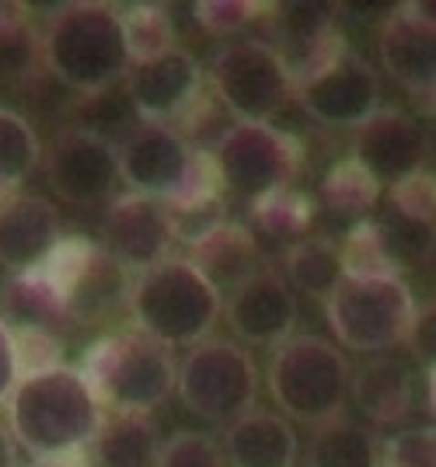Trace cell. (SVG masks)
Masks as SVG:
<instances>
[{
	"label": "cell",
	"mask_w": 436,
	"mask_h": 467,
	"mask_svg": "<svg viewBox=\"0 0 436 467\" xmlns=\"http://www.w3.org/2000/svg\"><path fill=\"white\" fill-rule=\"evenodd\" d=\"M7 432L32 461H70L91 447L105 409L78 367L21 377L7 398Z\"/></svg>",
	"instance_id": "obj_1"
},
{
	"label": "cell",
	"mask_w": 436,
	"mask_h": 467,
	"mask_svg": "<svg viewBox=\"0 0 436 467\" xmlns=\"http://www.w3.org/2000/svg\"><path fill=\"white\" fill-rule=\"evenodd\" d=\"M42 67L78 95L112 91L130 70L122 11L101 0H74L53 11L39 32Z\"/></svg>",
	"instance_id": "obj_2"
},
{
	"label": "cell",
	"mask_w": 436,
	"mask_h": 467,
	"mask_svg": "<svg viewBox=\"0 0 436 467\" xmlns=\"http://www.w3.org/2000/svg\"><path fill=\"white\" fill-rule=\"evenodd\" d=\"M116 150L130 192L158 199L168 210H192L223 192L210 150L196 147L179 126L137 122Z\"/></svg>",
	"instance_id": "obj_3"
},
{
	"label": "cell",
	"mask_w": 436,
	"mask_h": 467,
	"mask_svg": "<svg viewBox=\"0 0 436 467\" xmlns=\"http://www.w3.org/2000/svg\"><path fill=\"white\" fill-rule=\"evenodd\" d=\"M126 311L133 317V328L164 349L196 346L217 328L223 293L189 258L168 254L164 262L133 275Z\"/></svg>",
	"instance_id": "obj_4"
},
{
	"label": "cell",
	"mask_w": 436,
	"mask_h": 467,
	"mask_svg": "<svg viewBox=\"0 0 436 467\" xmlns=\"http://www.w3.org/2000/svg\"><path fill=\"white\" fill-rule=\"evenodd\" d=\"M80 373L105 411L147 415L175 394L179 367L171 349L147 338L143 331L126 328L105 335L84 352Z\"/></svg>",
	"instance_id": "obj_5"
},
{
	"label": "cell",
	"mask_w": 436,
	"mask_h": 467,
	"mask_svg": "<svg viewBox=\"0 0 436 467\" xmlns=\"http://www.w3.org/2000/svg\"><path fill=\"white\" fill-rule=\"evenodd\" d=\"M265 380L283 419L290 415L307 426H321L342 415L353 370L336 342L321 335H290L273 352Z\"/></svg>",
	"instance_id": "obj_6"
},
{
	"label": "cell",
	"mask_w": 436,
	"mask_h": 467,
	"mask_svg": "<svg viewBox=\"0 0 436 467\" xmlns=\"http://www.w3.org/2000/svg\"><path fill=\"white\" fill-rule=\"evenodd\" d=\"M325 314L342 349L380 356L409 342L419 304L401 275H342V283L325 300Z\"/></svg>",
	"instance_id": "obj_7"
},
{
	"label": "cell",
	"mask_w": 436,
	"mask_h": 467,
	"mask_svg": "<svg viewBox=\"0 0 436 467\" xmlns=\"http://www.w3.org/2000/svg\"><path fill=\"white\" fill-rule=\"evenodd\" d=\"M175 390L192 415L231 426L244 411L255 409L258 367L238 342L210 335L196 346H189L185 359L179 363Z\"/></svg>",
	"instance_id": "obj_8"
},
{
	"label": "cell",
	"mask_w": 436,
	"mask_h": 467,
	"mask_svg": "<svg viewBox=\"0 0 436 467\" xmlns=\"http://www.w3.org/2000/svg\"><path fill=\"white\" fill-rule=\"evenodd\" d=\"M210 84L238 122H273L294 101V74L265 39L220 46L210 59Z\"/></svg>",
	"instance_id": "obj_9"
},
{
	"label": "cell",
	"mask_w": 436,
	"mask_h": 467,
	"mask_svg": "<svg viewBox=\"0 0 436 467\" xmlns=\"http://www.w3.org/2000/svg\"><path fill=\"white\" fill-rule=\"evenodd\" d=\"M220 185L241 199H258L276 189H290L304 164V147L294 133L273 122H234L210 147Z\"/></svg>",
	"instance_id": "obj_10"
},
{
	"label": "cell",
	"mask_w": 436,
	"mask_h": 467,
	"mask_svg": "<svg viewBox=\"0 0 436 467\" xmlns=\"http://www.w3.org/2000/svg\"><path fill=\"white\" fill-rule=\"evenodd\" d=\"M294 101L321 126L357 130L380 109V80L367 59L338 42L328 57L294 78Z\"/></svg>",
	"instance_id": "obj_11"
},
{
	"label": "cell",
	"mask_w": 436,
	"mask_h": 467,
	"mask_svg": "<svg viewBox=\"0 0 436 467\" xmlns=\"http://www.w3.org/2000/svg\"><path fill=\"white\" fill-rule=\"evenodd\" d=\"M49 189L70 206H99L122 185L116 140L91 130H63L42 150Z\"/></svg>",
	"instance_id": "obj_12"
},
{
	"label": "cell",
	"mask_w": 436,
	"mask_h": 467,
	"mask_svg": "<svg viewBox=\"0 0 436 467\" xmlns=\"http://www.w3.org/2000/svg\"><path fill=\"white\" fill-rule=\"evenodd\" d=\"M122 84H126V101L137 122L175 126L202 98V67L189 49L171 46L161 57L130 63Z\"/></svg>",
	"instance_id": "obj_13"
},
{
	"label": "cell",
	"mask_w": 436,
	"mask_h": 467,
	"mask_svg": "<svg viewBox=\"0 0 436 467\" xmlns=\"http://www.w3.org/2000/svg\"><path fill=\"white\" fill-rule=\"evenodd\" d=\"M377 53L388 78L401 84L419 101V109L433 112L436 98V21L430 4H401L395 7L380 32Z\"/></svg>",
	"instance_id": "obj_14"
},
{
	"label": "cell",
	"mask_w": 436,
	"mask_h": 467,
	"mask_svg": "<svg viewBox=\"0 0 436 467\" xmlns=\"http://www.w3.org/2000/svg\"><path fill=\"white\" fill-rule=\"evenodd\" d=\"M175 248V216L171 210L137 192L109 199L101 216V252H109L122 269L137 275L164 262Z\"/></svg>",
	"instance_id": "obj_15"
},
{
	"label": "cell",
	"mask_w": 436,
	"mask_h": 467,
	"mask_svg": "<svg viewBox=\"0 0 436 467\" xmlns=\"http://www.w3.org/2000/svg\"><path fill=\"white\" fill-rule=\"evenodd\" d=\"M426 154H430V140L426 130L412 116L398 112V109H377L370 119H363L353 137V161L377 185H391L426 171Z\"/></svg>",
	"instance_id": "obj_16"
},
{
	"label": "cell",
	"mask_w": 436,
	"mask_h": 467,
	"mask_svg": "<svg viewBox=\"0 0 436 467\" xmlns=\"http://www.w3.org/2000/svg\"><path fill=\"white\" fill-rule=\"evenodd\" d=\"M223 317L231 331L248 346H279L297 328V296L286 279L269 269L241 279L223 300Z\"/></svg>",
	"instance_id": "obj_17"
},
{
	"label": "cell",
	"mask_w": 436,
	"mask_h": 467,
	"mask_svg": "<svg viewBox=\"0 0 436 467\" xmlns=\"http://www.w3.org/2000/svg\"><path fill=\"white\" fill-rule=\"evenodd\" d=\"M63 241L60 210L42 195H11L0 206V269L21 275L39 269Z\"/></svg>",
	"instance_id": "obj_18"
},
{
	"label": "cell",
	"mask_w": 436,
	"mask_h": 467,
	"mask_svg": "<svg viewBox=\"0 0 436 467\" xmlns=\"http://www.w3.org/2000/svg\"><path fill=\"white\" fill-rule=\"evenodd\" d=\"M130 283H133V273L122 269L109 252H101V244H95L80 273L74 275V283L63 293V317L78 325L112 321L119 311H126Z\"/></svg>",
	"instance_id": "obj_19"
},
{
	"label": "cell",
	"mask_w": 436,
	"mask_h": 467,
	"mask_svg": "<svg viewBox=\"0 0 436 467\" xmlns=\"http://www.w3.org/2000/svg\"><path fill=\"white\" fill-rule=\"evenodd\" d=\"M349 390L357 398L359 411L374 426H398L401 419H409V411L416 405V373L405 356L380 352L359 367L357 377L349 380Z\"/></svg>",
	"instance_id": "obj_20"
},
{
	"label": "cell",
	"mask_w": 436,
	"mask_h": 467,
	"mask_svg": "<svg viewBox=\"0 0 436 467\" xmlns=\"http://www.w3.org/2000/svg\"><path fill=\"white\" fill-rule=\"evenodd\" d=\"M220 450L231 467H294L300 443L283 415L252 409L223 429Z\"/></svg>",
	"instance_id": "obj_21"
},
{
	"label": "cell",
	"mask_w": 436,
	"mask_h": 467,
	"mask_svg": "<svg viewBox=\"0 0 436 467\" xmlns=\"http://www.w3.org/2000/svg\"><path fill=\"white\" fill-rule=\"evenodd\" d=\"M185 258L223 293V286H238L241 279L258 273L262 248H258V237L252 234V227L223 220L210 234H202L196 244H189Z\"/></svg>",
	"instance_id": "obj_22"
},
{
	"label": "cell",
	"mask_w": 436,
	"mask_h": 467,
	"mask_svg": "<svg viewBox=\"0 0 436 467\" xmlns=\"http://www.w3.org/2000/svg\"><path fill=\"white\" fill-rule=\"evenodd\" d=\"M161 436L147 415H119L105 411L99 436L91 440L95 467H154Z\"/></svg>",
	"instance_id": "obj_23"
},
{
	"label": "cell",
	"mask_w": 436,
	"mask_h": 467,
	"mask_svg": "<svg viewBox=\"0 0 436 467\" xmlns=\"http://www.w3.org/2000/svg\"><path fill=\"white\" fill-rule=\"evenodd\" d=\"M286 286L315 300H328V293L342 283V254L332 237L304 234L286 248Z\"/></svg>",
	"instance_id": "obj_24"
},
{
	"label": "cell",
	"mask_w": 436,
	"mask_h": 467,
	"mask_svg": "<svg viewBox=\"0 0 436 467\" xmlns=\"http://www.w3.org/2000/svg\"><path fill=\"white\" fill-rule=\"evenodd\" d=\"M307 467H377V436L346 415L315 426Z\"/></svg>",
	"instance_id": "obj_25"
},
{
	"label": "cell",
	"mask_w": 436,
	"mask_h": 467,
	"mask_svg": "<svg viewBox=\"0 0 436 467\" xmlns=\"http://www.w3.org/2000/svg\"><path fill=\"white\" fill-rule=\"evenodd\" d=\"M380 202V185L359 168L353 157H342L321 178V206L338 220H370Z\"/></svg>",
	"instance_id": "obj_26"
},
{
	"label": "cell",
	"mask_w": 436,
	"mask_h": 467,
	"mask_svg": "<svg viewBox=\"0 0 436 467\" xmlns=\"http://www.w3.org/2000/svg\"><path fill=\"white\" fill-rule=\"evenodd\" d=\"M252 223H255V237H273L283 241L286 248L300 241L304 234H311L315 223V202L311 195H304L300 189H276V192H265L252 199Z\"/></svg>",
	"instance_id": "obj_27"
},
{
	"label": "cell",
	"mask_w": 436,
	"mask_h": 467,
	"mask_svg": "<svg viewBox=\"0 0 436 467\" xmlns=\"http://www.w3.org/2000/svg\"><path fill=\"white\" fill-rule=\"evenodd\" d=\"M42 164L39 133L28 119L0 105V195H15Z\"/></svg>",
	"instance_id": "obj_28"
},
{
	"label": "cell",
	"mask_w": 436,
	"mask_h": 467,
	"mask_svg": "<svg viewBox=\"0 0 436 467\" xmlns=\"http://www.w3.org/2000/svg\"><path fill=\"white\" fill-rule=\"evenodd\" d=\"M39 59V32L28 21L25 4L0 0V84H21L36 74Z\"/></svg>",
	"instance_id": "obj_29"
},
{
	"label": "cell",
	"mask_w": 436,
	"mask_h": 467,
	"mask_svg": "<svg viewBox=\"0 0 436 467\" xmlns=\"http://www.w3.org/2000/svg\"><path fill=\"white\" fill-rule=\"evenodd\" d=\"M53 317H63V296L57 286L39 273L11 275L7 283V325L11 328H49Z\"/></svg>",
	"instance_id": "obj_30"
},
{
	"label": "cell",
	"mask_w": 436,
	"mask_h": 467,
	"mask_svg": "<svg viewBox=\"0 0 436 467\" xmlns=\"http://www.w3.org/2000/svg\"><path fill=\"white\" fill-rule=\"evenodd\" d=\"M122 32L130 46V63L161 57L175 46V21L168 15V7L161 4H133L122 11Z\"/></svg>",
	"instance_id": "obj_31"
},
{
	"label": "cell",
	"mask_w": 436,
	"mask_h": 467,
	"mask_svg": "<svg viewBox=\"0 0 436 467\" xmlns=\"http://www.w3.org/2000/svg\"><path fill=\"white\" fill-rule=\"evenodd\" d=\"M338 254H342V275H349V279L398 275L395 258H391L384 237H380L377 220H359V223H353V231L346 234V241L338 244Z\"/></svg>",
	"instance_id": "obj_32"
},
{
	"label": "cell",
	"mask_w": 436,
	"mask_h": 467,
	"mask_svg": "<svg viewBox=\"0 0 436 467\" xmlns=\"http://www.w3.org/2000/svg\"><path fill=\"white\" fill-rule=\"evenodd\" d=\"M377 467H436L433 426L401 429L377 443Z\"/></svg>",
	"instance_id": "obj_33"
},
{
	"label": "cell",
	"mask_w": 436,
	"mask_h": 467,
	"mask_svg": "<svg viewBox=\"0 0 436 467\" xmlns=\"http://www.w3.org/2000/svg\"><path fill=\"white\" fill-rule=\"evenodd\" d=\"M154 467H227L223 450L213 436L206 432H175L171 440H164L158 447Z\"/></svg>",
	"instance_id": "obj_34"
},
{
	"label": "cell",
	"mask_w": 436,
	"mask_h": 467,
	"mask_svg": "<svg viewBox=\"0 0 436 467\" xmlns=\"http://www.w3.org/2000/svg\"><path fill=\"white\" fill-rule=\"evenodd\" d=\"M196 11V21L213 32V36H231V32H241L248 28L252 21H262L269 4H255V0H199L192 4Z\"/></svg>",
	"instance_id": "obj_35"
},
{
	"label": "cell",
	"mask_w": 436,
	"mask_h": 467,
	"mask_svg": "<svg viewBox=\"0 0 436 467\" xmlns=\"http://www.w3.org/2000/svg\"><path fill=\"white\" fill-rule=\"evenodd\" d=\"M15 331V352H18V373H42L63 367V342L49 328H11Z\"/></svg>",
	"instance_id": "obj_36"
},
{
	"label": "cell",
	"mask_w": 436,
	"mask_h": 467,
	"mask_svg": "<svg viewBox=\"0 0 436 467\" xmlns=\"http://www.w3.org/2000/svg\"><path fill=\"white\" fill-rule=\"evenodd\" d=\"M433 206H436V192H433V175L419 171V175L398 182L391 189V210L412 223H422V227H433Z\"/></svg>",
	"instance_id": "obj_37"
},
{
	"label": "cell",
	"mask_w": 436,
	"mask_h": 467,
	"mask_svg": "<svg viewBox=\"0 0 436 467\" xmlns=\"http://www.w3.org/2000/svg\"><path fill=\"white\" fill-rule=\"evenodd\" d=\"M18 380L21 373H18V352H15V331L0 317V409L7 405V398H11V390H15Z\"/></svg>",
	"instance_id": "obj_38"
},
{
	"label": "cell",
	"mask_w": 436,
	"mask_h": 467,
	"mask_svg": "<svg viewBox=\"0 0 436 467\" xmlns=\"http://www.w3.org/2000/svg\"><path fill=\"white\" fill-rule=\"evenodd\" d=\"M0 467H18V447L4 426H0Z\"/></svg>",
	"instance_id": "obj_39"
},
{
	"label": "cell",
	"mask_w": 436,
	"mask_h": 467,
	"mask_svg": "<svg viewBox=\"0 0 436 467\" xmlns=\"http://www.w3.org/2000/svg\"><path fill=\"white\" fill-rule=\"evenodd\" d=\"M32 467H91V464H80L78 457H70V461H36Z\"/></svg>",
	"instance_id": "obj_40"
}]
</instances>
